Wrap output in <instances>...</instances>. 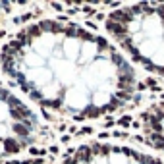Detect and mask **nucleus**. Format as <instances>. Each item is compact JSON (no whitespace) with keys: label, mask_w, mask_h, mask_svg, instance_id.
<instances>
[{"label":"nucleus","mask_w":164,"mask_h":164,"mask_svg":"<svg viewBox=\"0 0 164 164\" xmlns=\"http://www.w3.org/2000/svg\"><path fill=\"white\" fill-rule=\"evenodd\" d=\"M0 66L35 110L66 122L110 118L141 91L137 68L110 39L66 19L18 29L0 50Z\"/></svg>","instance_id":"nucleus-1"},{"label":"nucleus","mask_w":164,"mask_h":164,"mask_svg":"<svg viewBox=\"0 0 164 164\" xmlns=\"http://www.w3.org/2000/svg\"><path fill=\"white\" fill-rule=\"evenodd\" d=\"M137 129L147 143L164 157V95L151 101L137 114Z\"/></svg>","instance_id":"nucleus-4"},{"label":"nucleus","mask_w":164,"mask_h":164,"mask_svg":"<svg viewBox=\"0 0 164 164\" xmlns=\"http://www.w3.org/2000/svg\"><path fill=\"white\" fill-rule=\"evenodd\" d=\"M56 164H164V158L122 143L87 141L64 152Z\"/></svg>","instance_id":"nucleus-3"},{"label":"nucleus","mask_w":164,"mask_h":164,"mask_svg":"<svg viewBox=\"0 0 164 164\" xmlns=\"http://www.w3.org/2000/svg\"><path fill=\"white\" fill-rule=\"evenodd\" d=\"M102 27L133 66L164 77V4L118 6L104 14Z\"/></svg>","instance_id":"nucleus-2"}]
</instances>
